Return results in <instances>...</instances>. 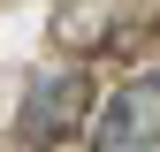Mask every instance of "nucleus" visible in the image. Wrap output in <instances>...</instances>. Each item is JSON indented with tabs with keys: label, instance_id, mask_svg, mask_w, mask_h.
Masks as SVG:
<instances>
[{
	"label": "nucleus",
	"instance_id": "nucleus-1",
	"mask_svg": "<svg viewBox=\"0 0 160 152\" xmlns=\"http://www.w3.org/2000/svg\"><path fill=\"white\" fill-rule=\"evenodd\" d=\"M92 152H160V76H130L99 99Z\"/></svg>",
	"mask_w": 160,
	"mask_h": 152
},
{
	"label": "nucleus",
	"instance_id": "nucleus-2",
	"mask_svg": "<svg viewBox=\"0 0 160 152\" xmlns=\"http://www.w3.org/2000/svg\"><path fill=\"white\" fill-rule=\"evenodd\" d=\"M84 122V84L76 76H46V84L31 91V114H23V137L31 145H53L61 129H76Z\"/></svg>",
	"mask_w": 160,
	"mask_h": 152
}]
</instances>
